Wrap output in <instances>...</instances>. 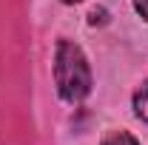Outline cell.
<instances>
[{
	"instance_id": "5b68a950",
	"label": "cell",
	"mask_w": 148,
	"mask_h": 145,
	"mask_svg": "<svg viewBox=\"0 0 148 145\" xmlns=\"http://www.w3.org/2000/svg\"><path fill=\"white\" fill-rule=\"evenodd\" d=\"M63 3H83V0H63Z\"/></svg>"
},
{
	"instance_id": "7a4b0ae2",
	"label": "cell",
	"mask_w": 148,
	"mask_h": 145,
	"mask_svg": "<svg viewBox=\"0 0 148 145\" xmlns=\"http://www.w3.org/2000/svg\"><path fill=\"white\" fill-rule=\"evenodd\" d=\"M134 114H137L143 122H148V80L134 91Z\"/></svg>"
},
{
	"instance_id": "3957f363",
	"label": "cell",
	"mask_w": 148,
	"mask_h": 145,
	"mask_svg": "<svg viewBox=\"0 0 148 145\" xmlns=\"http://www.w3.org/2000/svg\"><path fill=\"white\" fill-rule=\"evenodd\" d=\"M103 145H140L128 131H111L108 137L103 140Z\"/></svg>"
},
{
	"instance_id": "277c9868",
	"label": "cell",
	"mask_w": 148,
	"mask_h": 145,
	"mask_svg": "<svg viewBox=\"0 0 148 145\" xmlns=\"http://www.w3.org/2000/svg\"><path fill=\"white\" fill-rule=\"evenodd\" d=\"M134 9H137V14H140V17L148 20V0H134Z\"/></svg>"
},
{
	"instance_id": "6da1fadb",
	"label": "cell",
	"mask_w": 148,
	"mask_h": 145,
	"mask_svg": "<svg viewBox=\"0 0 148 145\" xmlns=\"http://www.w3.org/2000/svg\"><path fill=\"white\" fill-rule=\"evenodd\" d=\"M54 83L66 103H83L91 91V68L83 49L71 40H60L54 49Z\"/></svg>"
}]
</instances>
